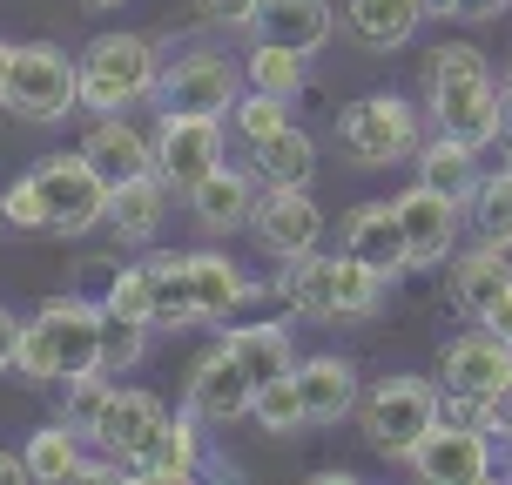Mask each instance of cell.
<instances>
[{"label":"cell","mask_w":512,"mask_h":485,"mask_svg":"<svg viewBox=\"0 0 512 485\" xmlns=\"http://www.w3.org/2000/svg\"><path fill=\"white\" fill-rule=\"evenodd\" d=\"M425 108H432L438 135H452L465 149H486L499 142V108H506V88L492 81L486 54L472 41H445V48L425 54Z\"/></svg>","instance_id":"cell-1"},{"label":"cell","mask_w":512,"mask_h":485,"mask_svg":"<svg viewBox=\"0 0 512 485\" xmlns=\"http://www.w3.org/2000/svg\"><path fill=\"white\" fill-rule=\"evenodd\" d=\"M102 324H108L102 304H88V297H48L21 324V358H14V371L27 384H68V378L102 371Z\"/></svg>","instance_id":"cell-2"},{"label":"cell","mask_w":512,"mask_h":485,"mask_svg":"<svg viewBox=\"0 0 512 485\" xmlns=\"http://www.w3.org/2000/svg\"><path fill=\"white\" fill-rule=\"evenodd\" d=\"M384 283L371 263H358V256H297L290 270H283V304L297 310V317H310V324H364L371 310L384 304Z\"/></svg>","instance_id":"cell-3"},{"label":"cell","mask_w":512,"mask_h":485,"mask_svg":"<svg viewBox=\"0 0 512 485\" xmlns=\"http://www.w3.org/2000/svg\"><path fill=\"white\" fill-rule=\"evenodd\" d=\"M75 61H81V108H102V115H122L128 102L155 95V81H162V54L149 34H95Z\"/></svg>","instance_id":"cell-4"},{"label":"cell","mask_w":512,"mask_h":485,"mask_svg":"<svg viewBox=\"0 0 512 485\" xmlns=\"http://www.w3.org/2000/svg\"><path fill=\"white\" fill-rule=\"evenodd\" d=\"M337 149L358 169H391V162H411L425 149V122L405 95H364L337 115Z\"/></svg>","instance_id":"cell-5"},{"label":"cell","mask_w":512,"mask_h":485,"mask_svg":"<svg viewBox=\"0 0 512 485\" xmlns=\"http://www.w3.org/2000/svg\"><path fill=\"white\" fill-rule=\"evenodd\" d=\"M358 425L378 459H411V445L438 425V384L432 378H378L358 398Z\"/></svg>","instance_id":"cell-6"},{"label":"cell","mask_w":512,"mask_h":485,"mask_svg":"<svg viewBox=\"0 0 512 485\" xmlns=\"http://www.w3.org/2000/svg\"><path fill=\"white\" fill-rule=\"evenodd\" d=\"M243 88H250V81H243V68H236L230 54L189 48L162 68L155 102H162V115H230V108L243 102Z\"/></svg>","instance_id":"cell-7"},{"label":"cell","mask_w":512,"mask_h":485,"mask_svg":"<svg viewBox=\"0 0 512 485\" xmlns=\"http://www.w3.org/2000/svg\"><path fill=\"white\" fill-rule=\"evenodd\" d=\"M81 102V61L61 54L54 41H27L14 54V81H7V108L21 122H61Z\"/></svg>","instance_id":"cell-8"},{"label":"cell","mask_w":512,"mask_h":485,"mask_svg":"<svg viewBox=\"0 0 512 485\" xmlns=\"http://www.w3.org/2000/svg\"><path fill=\"white\" fill-rule=\"evenodd\" d=\"M34 189L48 203V230H61V236H81V230H95V223H108V182L95 176V162L81 149L34 162Z\"/></svg>","instance_id":"cell-9"},{"label":"cell","mask_w":512,"mask_h":485,"mask_svg":"<svg viewBox=\"0 0 512 485\" xmlns=\"http://www.w3.org/2000/svg\"><path fill=\"white\" fill-rule=\"evenodd\" d=\"M405 465H411L425 485H486V479H492V438H486V425L438 418L432 432L411 445Z\"/></svg>","instance_id":"cell-10"},{"label":"cell","mask_w":512,"mask_h":485,"mask_svg":"<svg viewBox=\"0 0 512 485\" xmlns=\"http://www.w3.org/2000/svg\"><path fill=\"white\" fill-rule=\"evenodd\" d=\"M223 162V115H162L155 128V176L169 189H196Z\"/></svg>","instance_id":"cell-11"},{"label":"cell","mask_w":512,"mask_h":485,"mask_svg":"<svg viewBox=\"0 0 512 485\" xmlns=\"http://www.w3.org/2000/svg\"><path fill=\"white\" fill-rule=\"evenodd\" d=\"M250 236L270 263H297V256L317 250L324 216L310 203V189H263V196H256V216H250Z\"/></svg>","instance_id":"cell-12"},{"label":"cell","mask_w":512,"mask_h":485,"mask_svg":"<svg viewBox=\"0 0 512 485\" xmlns=\"http://www.w3.org/2000/svg\"><path fill=\"white\" fill-rule=\"evenodd\" d=\"M162 425H169V405L155 398V391H115L102 405V418H95V445H102L115 465H128V472H142V459L155 452V438H162Z\"/></svg>","instance_id":"cell-13"},{"label":"cell","mask_w":512,"mask_h":485,"mask_svg":"<svg viewBox=\"0 0 512 485\" xmlns=\"http://www.w3.org/2000/svg\"><path fill=\"white\" fill-rule=\"evenodd\" d=\"M182 398H189V411H196L203 425H236V418L256 405V378L236 364L230 344H209L203 358L189 364V391H182Z\"/></svg>","instance_id":"cell-14"},{"label":"cell","mask_w":512,"mask_h":485,"mask_svg":"<svg viewBox=\"0 0 512 485\" xmlns=\"http://www.w3.org/2000/svg\"><path fill=\"white\" fill-rule=\"evenodd\" d=\"M398 223H405L411 270H438V263H452V250H459V223H465V209L452 203V196L425 189V182H411L405 196H398Z\"/></svg>","instance_id":"cell-15"},{"label":"cell","mask_w":512,"mask_h":485,"mask_svg":"<svg viewBox=\"0 0 512 485\" xmlns=\"http://www.w3.org/2000/svg\"><path fill=\"white\" fill-rule=\"evenodd\" d=\"M506 378H512V344L486 324L452 337L445 358H438V391H452V398H492Z\"/></svg>","instance_id":"cell-16"},{"label":"cell","mask_w":512,"mask_h":485,"mask_svg":"<svg viewBox=\"0 0 512 485\" xmlns=\"http://www.w3.org/2000/svg\"><path fill=\"white\" fill-rule=\"evenodd\" d=\"M256 176L250 169H230V162H216L196 189H189V216L203 223V236H236V230H250V216H256Z\"/></svg>","instance_id":"cell-17"},{"label":"cell","mask_w":512,"mask_h":485,"mask_svg":"<svg viewBox=\"0 0 512 485\" xmlns=\"http://www.w3.org/2000/svg\"><path fill=\"white\" fill-rule=\"evenodd\" d=\"M297 391H304V418L310 432H331V425H344L351 411H358V364L351 358H297Z\"/></svg>","instance_id":"cell-18"},{"label":"cell","mask_w":512,"mask_h":485,"mask_svg":"<svg viewBox=\"0 0 512 485\" xmlns=\"http://www.w3.org/2000/svg\"><path fill=\"white\" fill-rule=\"evenodd\" d=\"M344 256L371 263L378 277H405L411 250H405V223H398V203H358L344 216Z\"/></svg>","instance_id":"cell-19"},{"label":"cell","mask_w":512,"mask_h":485,"mask_svg":"<svg viewBox=\"0 0 512 485\" xmlns=\"http://www.w3.org/2000/svg\"><path fill=\"white\" fill-rule=\"evenodd\" d=\"M81 155L95 162V176H102L108 189L155 169V142L128 122V115H95V122H88V135H81Z\"/></svg>","instance_id":"cell-20"},{"label":"cell","mask_w":512,"mask_h":485,"mask_svg":"<svg viewBox=\"0 0 512 485\" xmlns=\"http://www.w3.org/2000/svg\"><path fill=\"white\" fill-rule=\"evenodd\" d=\"M189 290H196V324H216V331L256 297V283L223 250H189Z\"/></svg>","instance_id":"cell-21"},{"label":"cell","mask_w":512,"mask_h":485,"mask_svg":"<svg viewBox=\"0 0 512 485\" xmlns=\"http://www.w3.org/2000/svg\"><path fill=\"white\" fill-rule=\"evenodd\" d=\"M250 34L277 41V48H297V54H317L331 41V0H263Z\"/></svg>","instance_id":"cell-22"},{"label":"cell","mask_w":512,"mask_h":485,"mask_svg":"<svg viewBox=\"0 0 512 485\" xmlns=\"http://www.w3.org/2000/svg\"><path fill=\"white\" fill-rule=\"evenodd\" d=\"M149 270V324L155 331H189L196 324V290H189V250L142 256Z\"/></svg>","instance_id":"cell-23"},{"label":"cell","mask_w":512,"mask_h":485,"mask_svg":"<svg viewBox=\"0 0 512 485\" xmlns=\"http://www.w3.org/2000/svg\"><path fill=\"white\" fill-rule=\"evenodd\" d=\"M499 290H512V250L472 243L465 256H452V304H459L465 317H486Z\"/></svg>","instance_id":"cell-24"},{"label":"cell","mask_w":512,"mask_h":485,"mask_svg":"<svg viewBox=\"0 0 512 485\" xmlns=\"http://www.w3.org/2000/svg\"><path fill=\"white\" fill-rule=\"evenodd\" d=\"M162 216H169V182L155 176V169L108 189V223H115V236H122V243H155Z\"/></svg>","instance_id":"cell-25"},{"label":"cell","mask_w":512,"mask_h":485,"mask_svg":"<svg viewBox=\"0 0 512 485\" xmlns=\"http://www.w3.org/2000/svg\"><path fill=\"white\" fill-rule=\"evenodd\" d=\"M418 21H425L418 0H344V27H351L371 54L405 48L411 34H418Z\"/></svg>","instance_id":"cell-26"},{"label":"cell","mask_w":512,"mask_h":485,"mask_svg":"<svg viewBox=\"0 0 512 485\" xmlns=\"http://www.w3.org/2000/svg\"><path fill=\"white\" fill-rule=\"evenodd\" d=\"M418 182L438 189V196H452V203H472V189H479V149H465L452 135H432L425 149H418Z\"/></svg>","instance_id":"cell-27"},{"label":"cell","mask_w":512,"mask_h":485,"mask_svg":"<svg viewBox=\"0 0 512 485\" xmlns=\"http://www.w3.org/2000/svg\"><path fill=\"white\" fill-rule=\"evenodd\" d=\"M81 438L68 418H54V425H41V432H27V479H41V485H68L81 479V465H88V452H81Z\"/></svg>","instance_id":"cell-28"},{"label":"cell","mask_w":512,"mask_h":485,"mask_svg":"<svg viewBox=\"0 0 512 485\" xmlns=\"http://www.w3.org/2000/svg\"><path fill=\"white\" fill-rule=\"evenodd\" d=\"M223 344L236 351V364H243L256 384H270V378H283V371H297L290 324H236V331H223Z\"/></svg>","instance_id":"cell-29"},{"label":"cell","mask_w":512,"mask_h":485,"mask_svg":"<svg viewBox=\"0 0 512 485\" xmlns=\"http://www.w3.org/2000/svg\"><path fill=\"white\" fill-rule=\"evenodd\" d=\"M256 176H263V189H310V176H317V142L290 122L283 135H270L256 149Z\"/></svg>","instance_id":"cell-30"},{"label":"cell","mask_w":512,"mask_h":485,"mask_svg":"<svg viewBox=\"0 0 512 485\" xmlns=\"http://www.w3.org/2000/svg\"><path fill=\"white\" fill-rule=\"evenodd\" d=\"M465 216H472V236H479V243H499V250H512V169H492V176H479V189H472Z\"/></svg>","instance_id":"cell-31"},{"label":"cell","mask_w":512,"mask_h":485,"mask_svg":"<svg viewBox=\"0 0 512 485\" xmlns=\"http://www.w3.org/2000/svg\"><path fill=\"white\" fill-rule=\"evenodd\" d=\"M196 425H203L196 411L169 418V425H162V438H155V452L142 459V479H169V485H176V479H189V472L203 465V459H196V438H203Z\"/></svg>","instance_id":"cell-32"},{"label":"cell","mask_w":512,"mask_h":485,"mask_svg":"<svg viewBox=\"0 0 512 485\" xmlns=\"http://www.w3.org/2000/svg\"><path fill=\"white\" fill-rule=\"evenodd\" d=\"M243 81L250 88H263V95H297L304 88V54L297 48H277V41H256L250 54H243Z\"/></svg>","instance_id":"cell-33"},{"label":"cell","mask_w":512,"mask_h":485,"mask_svg":"<svg viewBox=\"0 0 512 485\" xmlns=\"http://www.w3.org/2000/svg\"><path fill=\"white\" fill-rule=\"evenodd\" d=\"M250 418H256V425H263L270 438H297V432H310V418H304V391H297V378L283 371V378L256 384Z\"/></svg>","instance_id":"cell-34"},{"label":"cell","mask_w":512,"mask_h":485,"mask_svg":"<svg viewBox=\"0 0 512 485\" xmlns=\"http://www.w3.org/2000/svg\"><path fill=\"white\" fill-rule=\"evenodd\" d=\"M230 115H236V135H243L250 149H263L270 135L290 128V102H283V95H263V88H243V102H236Z\"/></svg>","instance_id":"cell-35"},{"label":"cell","mask_w":512,"mask_h":485,"mask_svg":"<svg viewBox=\"0 0 512 485\" xmlns=\"http://www.w3.org/2000/svg\"><path fill=\"white\" fill-rule=\"evenodd\" d=\"M142 351H149V324L108 310V324H102V371H108V378H122V371L142 364Z\"/></svg>","instance_id":"cell-36"},{"label":"cell","mask_w":512,"mask_h":485,"mask_svg":"<svg viewBox=\"0 0 512 485\" xmlns=\"http://www.w3.org/2000/svg\"><path fill=\"white\" fill-rule=\"evenodd\" d=\"M61 391H68V398H61V418H68L75 432H95L102 405L115 398V378H108V371H88V378H68Z\"/></svg>","instance_id":"cell-37"},{"label":"cell","mask_w":512,"mask_h":485,"mask_svg":"<svg viewBox=\"0 0 512 485\" xmlns=\"http://www.w3.org/2000/svg\"><path fill=\"white\" fill-rule=\"evenodd\" d=\"M102 310H115V317H142V324H149V270H142V263L115 270V283H108ZM149 331H155V324H149Z\"/></svg>","instance_id":"cell-38"},{"label":"cell","mask_w":512,"mask_h":485,"mask_svg":"<svg viewBox=\"0 0 512 485\" xmlns=\"http://www.w3.org/2000/svg\"><path fill=\"white\" fill-rule=\"evenodd\" d=\"M0 216H7V230H48V203H41L34 176L7 182V196H0Z\"/></svg>","instance_id":"cell-39"},{"label":"cell","mask_w":512,"mask_h":485,"mask_svg":"<svg viewBox=\"0 0 512 485\" xmlns=\"http://www.w3.org/2000/svg\"><path fill=\"white\" fill-rule=\"evenodd\" d=\"M256 7L263 0H196V14L209 27H256Z\"/></svg>","instance_id":"cell-40"},{"label":"cell","mask_w":512,"mask_h":485,"mask_svg":"<svg viewBox=\"0 0 512 485\" xmlns=\"http://www.w3.org/2000/svg\"><path fill=\"white\" fill-rule=\"evenodd\" d=\"M486 432L512 445V378H506V384H499V391L486 398Z\"/></svg>","instance_id":"cell-41"},{"label":"cell","mask_w":512,"mask_h":485,"mask_svg":"<svg viewBox=\"0 0 512 485\" xmlns=\"http://www.w3.org/2000/svg\"><path fill=\"white\" fill-rule=\"evenodd\" d=\"M14 358H21V317L0 304V378L14 371Z\"/></svg>","instance_id":"cell-42"},{"label":"cell","mask_w":512,"mask_h":485,"mask_svg":"<svg viewBox=\"0 0 512 485\" xmlns=\"http://www.w3.org/2000/svg\"><path fill=\"white\" fill-rule=\"evenodd\" d=\"M479 324H486V331H499L512 344V290H499V297H492V310L479 317Z\"/></svg>","instance_id":"cell-43"},{"label":"cell","mask_w":512,"mask_h":485,"mask_svg":"<svg viewBox=\"0 0 512 485\" xmlns=\"http://www.w3.org/2000/svg\"><path fill=\"white\" fill-rule=\"evenodd\" d=\"M506 7H512V0H465V7H459V21H499Z\"/></svg>","instance_id":"cell-44"},{"label":"cell","mask_w":512,"mask_h":485,"mask_svg":"<svg viewBox=\"0 0 512 485\" xmlns=\"http://www.w3.org/2000/svg\"><path fill=\"white\" fill-rule=\"evenodd\" d=\"M0 479H7V485L27 479V459H21V452H7V445H0Z\"/></svg>","instance_id":"cell-45"},{"label":"cell","mask_w":512,"mask_h":485,"mask_svg":"<svg viewBox=\"0 0 512 485\" xmlns=\"http://www.w3.org/2000/svg\"><path fill=\"white\" fill-rule=\"evenodd\" d=\"M14 54H21V48H7V41H0V108H7V81H14Z\"/></svg>","instance_id":"cell-46"},{"label":"cell","mask_w":512,"mask_h":485,"mask_svg":"<svg viewBox=\"0 0 512 485\" xmlns=\"http://www.w3.org/2000/svg\"><path fill=\"white\" fill-rule=\"evenodd\" d=\"M418 7H425V14H438V21H459L465 0H418Z\"/></svg>","instance_id":"cell-47"},{"label":"cell","mask_w":512,"mask_h":485,"mask_svg":"<svg viewBox=\"0 0 512 485\" xmlns=\"http://www.w3.org/2000/svg\"><path fill=\"white\" fill-rule=\"evenodd\" d=\"M499 149L512 155V95H506V108H499Z\"/></svg>","instance_id":"cell-48"},{"label":"cell","mask_w":512,"mask_h":485,"mask_svg":"<svg viewBox=\"0 0 512 485\" xmlns=\"http://www.w3.org/2000/svg\"><path fill=\"white\" fill-rule=\"evenodd\" d=\"M81 7H122V0H81Z\"/></svg>","instance_id":"cell-49"},{"label":"cell","mask_w":512,"mask_h":485,"mask_svg":"<svg viewBox=\"0 0 512 485\" xmlns=\"http://www.w3.org/2000/svg\"><path fill=\"white\" fill-rule=\"evenodd\" d=\"M499 88H506V95H512V68H506V81H499Z\"/></svg>","instance_id":"cell-50"},{"label":"cell","mask_w":512,"mask_h":485,"mask_svg":"<svg viewBox=\"0 0 512 485\" xmlns=\"http://www.w3.org/2000/svg\"><path fill=\"white\" fill-rule=\"evenodd\" d=\"M0 223H7V216H0Z\"/></svg>","instance_id":"cell-51"}]
</instances>
